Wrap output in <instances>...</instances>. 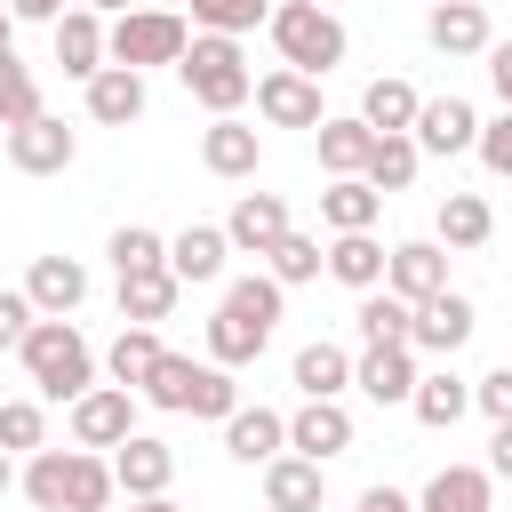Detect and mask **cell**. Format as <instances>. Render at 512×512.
<instances>
[{
  "instance_id": "7bdbcfd3",
  "label": "cell",
  "mask_w": 512,
  "mask_h": 512,
  "mask_svg": "<svg viewBox=\"0 0 512 512\" xmlns=\"http://www.w3.org/2000/svg\"><path fill=\"white\" fill-rule=\"evenodd\" d=\"M224 304H240V312H256V320H272V328H280V312H288V288H280L272 272H248V280H232V288H224Z\"/></svg>"
},
{
  "instance_id": "816d5d0a",
  "label": "cell",
  "mask_w": 512,
  "mask_h": 512,
  "mask_svg": "<svg viewBox=\"0 0 512 512\" xmlns=\"http://www.w3.org/2000/svg\"><path fill=\"white\" fill-rule=\"evenodd\" d=\"M112 512H184L176 496H128V504H112Z\"/></svg>"
},
{
  "instance_id": "484cf974",
  "label": "cell",
  "mask_w": 512,
  "mask_h": 512,
  "mask_svg": "<svg viewBox=\"0 0 512 512\" xmlns=\"http://www.w3.org/2000/svg\"><path fill=\"white\" fill-rule=\"evenodd\" d=\"M488 232H496V208L480 192H448L440 216H432V240L440 248H488Z\"/></svg>"
},
{
  "instance_id": "7dc6e473",
  "label": "cell",
  "mask_w": 512,
  "mask_h": 512,
  "mask_svg": "<svg viewBox=\"0 0 512 512\" xmlns=\"http://www.w3.org/2000/svg\"><path fill=\"white\" fill-rule=\"evenodd\" d=\"M480 56H488V88H496V104L512 112V40H488Z\"/></svg>"
},
{
  "instance_id": "e575fe53",
  "label": "cell",
  "mask_w": 512,
  "mask_h": 512,
  "mask_svg": "<svg viewBox=\"0 0 512 512\" xmlns=\"http://www.w3.org/2000/svg\"><path fill=\"white\" fill-rule=\"evenodd\" d=\"M160 352H168V344H160L152 328H136V320H128V328L112 336V352H104V368H112V384H128V392H136V384L152 376V360H160Z\"/></svg>"
},
{
  "instance_id": "7c38bea8",
  "label": "cell",
  "mask_w": 512,
  "mask_h": 512,
  "mask_svg": "<svg viewBox=\"0 0 512 512\" xmlns=\"http://www.w3.org/2000/svg\"><path fill=\"white\" fill-rule=\"evenodd\" d=\"M24 296H32L40 320H72V312L88 304V264H80V256H32Z\"/></svg>"
},
{
  "instance_id": "11a10c76",
  "label": "cell",
  "mask_w": 512,
  "mask_h": 512,
  "mask_svg": "<svg viewBox=\"0 0 512 512\" xmlns=\"http://www.w3.org/2000/svg\"><path fill=\"white\" fill-rule=\"evenodd\" d=\"M8 488H16V464H8V448H0V496H8Z\"/></svg>"
},
{
  "instance_id": "5bb4252c",
  "label": "cell",
  "mask_w": 512,
  "mask_h": 512,
  "mask_svg": "<svg viewBox=\"0 0 512 512\" xmlns=\"http://www.w3.org/2000/svg\"><path fill=\"white\" fill-rule=\"evenodd\" d=\"M352 384H360L376 408H408V392H416V344H368V352L352 360Z\"/></svg>"
},
{
  "instance_id": "f5cc1de1",
  "label": "cell",
  "mask_w": 512,
  "mask_h": 512,
  "mask_svg": "<svg viewBox=\"0 0 512 512\" xmlns=\"http://www.w3.org/2000/svg\"><path fill=\"white\" fill-rule=\"evenodd\" d=\"M8 48H16V16L0 8V56H8Z\"/></svg>"
},
{
  "instance_id": "ee69618b",
  "label": "cell",
  "mask_w": 512,
  "mask_h": 512,
  "mask_svg": "<svg viewBox=\"0 0 512 512\" xmlns=\"http://www.w3.org/2000/svg\"><path fill=\"white\" fill-rule=\"evenodd\" d=\"M472 152H480V168H488V176H504V184H512V112L480 120V144H472Z\"/></svg>"
},
{
  "instance_id": "b9f144b4",
  "label": "cell",
  "mask_w": 512,
  "mask_h": 512,
  "mask_svg": "<svg viewBox=\"0 0 512 512\" xmlns=\"http://www.w3.org/2000/svg\"><path fill=\"white\" fill-rule=\"evenodd\" d=\"M40 440H48L40 400H0V448H8V456H32Z\"/></svg>"
},
{
  "instance_id": "3957f363",
  "label": "cell",
  "mask_w": 512,
  "mask_h": 512,
  "mask_svg": "<svg viewBox=\"0 0 512 512\" xmlns=\"http://www.w3.org/2000/svg\"><path fill=\"white\" fill-rule=\"evenodd\" d=\"M16 352H24V376L40 384V400H80L96 384V352L72 320H32Z\"/></svg>"
},
{
  "instance_id": "277c9868",
  "label": "cell",
  "mask_w": 512,
  "mask_h": 512,
  "mask_svg": "<svg viewBox=\"0 0 512 512\" xmlns=\"http://www.w3.org/2000/svg\"><path fill=\"white\" fill-rule=\"evenodd\" d=\"M192 40V24L176 8H120L104 24V64H128V72H152V64H176Z\"/></svg>"
},
{
  "instance_id": "f546056e",
  "label": "cell",
  "mask_w": 512,
  "mask_h": 512,
  "mask_svg": "<svg viewBox=\"0 0 512 512\" xmlns=\"http://www.w3.org/2000/svg\"><path fill=\"white\" fill-rule=\"evenodd\" d=\"M344 384H352V352H344V344L320 336V344L296 352V392H304V400H344Z\"/></svg>"
},
{
  "instance_id": "681fc988",
  "label": "cell",
  "mask_w": 512,
  "mask_h": 512,
  "mask_svg": "<svg viewBox=\"0 0 512 512\" xmlns=\"http://www.w3.org/2000/svg\"><path fill=\"white\" fill-rule=\"evenodd\" d=\"M488 480H512V424H496L488 440Z\"/></svg>"
},
{
  "instance_id": "4dcf8cb0",
  "label": "cell",
  "mask_w": 512,
  "mask_h": 512,
  "mask_svg": "<svg viewBox=\"0 0 512 512\" xmlns=\"http://www.w3.org/2000/svg\"><path fill=\"white\" fill-rule=\"evenodd\" d=\"M416 104H424V96H416L408 80H392V72L360 88V120H368L376 136H400V128H416Z\"/></svg>"
},
{
  "instance_id": "74e56055",
  "label": "cell",
  "mask_w": 512,
  "mask_h": 512,
  "mask_svg": "<svg viewBox=\"0 0 512 512\" xmlns=\"http://www.w3.org/2000/svg\"><path fill=\"white\" fill-rule=\"evenodd\" d=\"M192 376H200V360H184V352H160V360H152V376L136 384V400H152V408H176V416H184V400H192Z\"/></svg>"
},
{
  "instance_id": "4316f807",
  "label": "cell",
  "mask_w": 512,
  "mask_h": 512,
  "mask_svg": "<svg viewBox=\"0 0 512 512\" xmlns=\"http://www.w3.org/2000/svg\"><path fill=\"white\" fill-rule=\"evenodd\" d=\"M408 408H416V424H432V432H448V424H464V408H472V384H464L456 368H432V376H416V392H408Z\"/></svg>"
},
{
  "instance_id": "6da1fadb",
  "label": "cell",
  "mask_w": 512,
  "mask_h": 512,
  "mask_svg": "<svg viewBox=\"0 0 512 512\" xmlns=\"http://www.w3.org/2000/svg\"><path fill=\"white\" fill-rule=\"evenodd\" d=\"M264 32H272L280 64H288V72H312V80H328V72L344 64V48H352V32L336 24V8H320V0H280V8L264 16Z\"/></svg>"
},
{
  "instance_id": "5b68a950",
  "label": "cell",
  "mask_w": 512,
  "mask_h": 512,
  "mask_svg": "<svg viewBox=\"0 0 512 512\" xmlns=\"http://www.w3.org/2000/svg\"><path fill=\"white\" fill-rule=\"evenodd\" d=\"M472 328H480V312H472V296H456V288H440V296L408 304V344H416V352L456 360V352L472 344Z\"/></svg>"
},
{
  "instance_id": "e0dca14e",
  "label": "cell",
  "mask_w": 512,
  "mask_h": 512,
  "mask_svg": "<svg viewBox=\"0 0 512 512\" xmlns=\"http://www.w3.org/2000/svg\"><path fill=\"white\" fill-rule=\"evenodd\" d=\"M424 40H432L440 56H480L496 32H488V8H480V0H432V16H424Z\"/></svg>"
},
{
  "instance_id": "4fadbf2b",
  "label": "cell",
  "mask_w": 512,
  "mask_h": 512,
  "mask_svg": "<svg viewBox=\"0 0 512 512\" xmlns=\"http://www.w3.org/2000/svg\"><path fill=\"white\" fill-rule=\"evenodd\" d=\"M168 480H176V448H168V440L128 432V440L112 448V488H120V496H168Z\"/></svg>"
},
{
  "instance_id": "f6af8a7d",
  "label": "cell",
  "mask_w": 512,
  "mask_h": 512,
  "mask_svg": "<svg viewBox=\"0 0 512 512\" xmlns=\"http://www.w3.org/2000/svg\"><path fill=\"white\" fill-rule=\"evenodd\" d=\"M472 408H480L488 424H512V360H504V368H488V376L472 384Z\"/></svg>"
},
{
  "instance_id": "ab89813d",
  "label": "cell",
  "mask_w": 512,
  "mask_h": 512,
  "mask_svg": "<svg viewBox=\"0 0 512 512\" xmlns=\"http://www.w3.org/2000/svg\"><path fill=\"white\" fill-rule=\"evenodd\" d=\"M232 408H240V384H232V368L200 360V376H192V400H184V416H208V424H224Z\"/></svg>"
},
{
  "instance_id": "83f0119b",
  "label": "cell",
  "mask_w": 512,
  "mask_h": 512,
  "mask_svg": "<svg viewBox=\"0 0 512 512\" xmlns=\"http://www.w3.org/2000/svg\"><path fill=\"white\" fill-rule=\"evenodd\" d=\"M416 512H488V472L480 464H440L416 496Z\"/></svg>"
},
{
  "instance_id": "8992f818",
  "label": "cell",
  "mask_w": 512,
  "mask_h": 512,
  "mask_svg": "<svg viewBox=\"0 0 512 512\" xmlns=\"http://www.w3.org/2000/svg\"><path fill=\"white\" fill-rule=\"evenodd\" d=\"M72 160H80V136L56 112H32L24 128H8V168L16 176H64Z\"/></svg>"
},
{
  "instance_id": "ffe728a7",
  "label": "cell",
  "mask_w": 512,
  "mask_h": 512,
  "mask_svg": "<svg viewBox=\"0 0 512 512\" xmlns=\"http://www.w3.org/2000/svg\"><path fill=\"white\" fill-rule=\"evenodd\" d=\"M80 88H88V120H96V128H128V120H144V72L104 64V72L80 80Z\"/></svg>"
},
{
  "instance_id": "cb8c5ba5",
  "label": "cell",
  "mask_w": 512,
  "mask_h": 512,
  "mask_svg": "<svg viewBox=\"0 0 512 512\" xmlns=\"http://www.w3.org/2000/svg\"><path fill=\"white\" fill-rule=\"evenodd\" d=\"M376 216H384V192L368 176H328V192H320V224L328 232H376Z\"/></svg>"
},
{
  "instance_id": "44dd1931",
  "label": "cell",
  "mask_w": 512,
  "mask_h": 512,
  "mask_svg": "<svg viewBox=\"0 0 512 512\" xmlns=\"http://www.w3.org/2000/svg\"><path fill=\"white\" fill-rule=\"evenodd\" d=\"M224 256H232L224 224H184V232L168 240V272H176L184 288H200V280H224Z\"/></svg>"
},
{
  "instance_id": "9a60e30c",
  "label": "cell",
  "mask_w": 512,
  "mask_h": 512,
  "mask_svg": "<svg viewBox=\"0 0 512 512\" xmlns=\"http://www.w3.org/2000/svg\"><path fill=\"white\" fill-rule=\"evenodd\" d=\"M288 448L312 456V464L344 456V448H352V408H344V400H304V408L288 416Z\"/></svg>"
},
{
  "instance_id": "8d00e7d4",
  "label": "cell",
  "mask_w": 512,
  "mask_h": 512,
  "mask_svg": "<svg viewBox=\"0 0 512 512\" xmlns=\"http://www.w3.org/2000/svg\"><path fill=\"white\" fill-rule=\"evenodd\" d=\"M352 328H360V344H408V304L392 288H368L360 312H352Z\"/></svg>"
},
{
  "instance_id": "603a6c76",
  "label": "cell",
  "mask_w": 512,
  "mask_h": 512,
  "mask_svg": "<svg viewBox=\"0 0 512 512\" xmlns=\"http://www.w3.org/2000/svg\"><path fill=\"white\" fill-rule=\"evenodd\" d=\"M320 464L312 456H296V448H280L272 464H264V504L272 512H320Z\"/></svg>"
},
{
  "instance_id": "9f6ffc18",
  "label": "cell",
  "mask_w": 512,
  "mask_h": 512,
  "mask_svg": "<svg viewBox=\"0 0 512 512\" xmlns=\"http://www.w3.org/2000/svg\"><path fill=\"white\" fill-rule=\"evenodd\" d=\"M320 8H328V0H320Z\"/></svg>"
},
{
  "instance_id": "60d3db41",
  "label": "cell",
  "mask_w": 512,
  "mask_h": 512,
  "mask_svg": "<svg viewBox=\"0 0 512 512\" xmlns=\"http://www.w3.org/2000/svg\"><path fill=\"white\" fill-rule=\"evenodd\" d=\"M272 16V0H192V32H256Z\"/></svg>"
},
{
  "instance_id": "836d02e7",
  "label": "cell",
  "mask_w": 512,
  "mask_h": 512,
  "mask_svg": "<svg viewBox=\"0 0 512 512\" xmlns=\"http://www.w3.org/2000/svg\"><path fill=\"white\" fill-rule=\"evenodd\" d=\"M176 288H184V280H176L168 264H160V272H128V280H120V320H136V328L168 320V312H176Z\"/></svg>"
},
{
  "instance_id": "d590c367",
  "label": "cell",
  "mask_w": 512,
  "mask_h": 512,
  "mask_svg": "<svg viewBox=\"0 0 512 512\" xmlns=\"http://www.w3.org/2000/svg\"><path fill=\"white\" fill-rule=\"evenodd\" d=\"M104 256H112V272L128 280V272H160V264H168V240H160L152 224H120V232L104 240Z\"/></svg>"
},
{
  "instance_id": "f35d334b",
  "label": "cell",
  "mask_w": 512,
  "mask_h": 512,
  "mask_svg": "<svg viewBox=\"0 0 512 512\" xmlns=\"http://www.w3.org/2000/svg\"><path fill=\"white\" fill-rule=\"evenodd\" d=\"M32 112H48L40 104V80H32V64H16V48L0 56V128H24Z\"/></svg>"
},
{
  "instance_id": "bcb514c9",
  "label": "cell",
  "mask_w": 512,
  "mask_h": 512,
  "mask_svg": "<svg viewBox=\"0 0 512 512\" xmlns=\"http://www.w3.org/2000/svg\"><path fill=\"white\" fill-rule=\"evenodd\" d=\"M32 320H40V312H32V296H24V288H0V352H16Z\"/></svg>"
},
{
  "instance_id": "ba28073f",
  "label": "cell",
  "mask_w": 512,
  "mask_h": 512,
  "mask_svg": "<svg viewBox=\"0 0 512 512\" xmlns=\"http://www.w3.org/2000/svg\"><path fill=\"white\" fill-rule=\"evenodd\" d=\"M248 96H256V112H264L272 128H320V120H328V112H320V80H312V72H288V64L264 72Z\"/></svg>"
},
{
  "instance_id": "d6986e66",
  "label": "cell",
  "mask_w": 512,
  "mask_h": 512,
  "mask_svg": "<svg viewBox=\"0 0 512 512\" xmlns=\"http://www.w3.org/2000/svg\"><path fill=\"white\" fill-rule=\"evenodd\" d=\"M288 448V416L280 408H232L224 416V456L232 464H272Z\"/></svg>"
},
{
  "instance_id": "9c48e42d",
  "label": "cell",
  "mask_w": 512,
  "mask_h": 512,
  "mask_svg": "<svg viewBox=\"0 0 512 512\" xmlns=\"http://www.w3.org/2000/svg\"><path fill=\"white\" fill-rule=\"evenodd\" d=\"M408 136H416V152H440V160H456V152H472V144H480V112H472L464 96H424Z\"/></svg>"
},
{
  "instance_id": "7402d4cb",
  "label": "cell",
  "mask_w": 512,
  "mask_h": 512,
  "mask_svg": "<svg viewBox=\"0 0 512 512\" xmlns=\"http://www.w3.org/2000/svg\"><path fill=\"white\" fill-rule=\"evenodd\" d=\"M264 344H272V320H256L240 304H216V320H208V360L216 368H248Z\"/></svg>"
},
{
  "instance_id": "f907efd6",
  "label": "cell",
  "mask_w": 512,
  "mask_h": 512,
  "mask_svg": "<svg viewBox=\"0 0 512 512\" xmlns=\"http://www.w3.org/2000/svg\"><path fill=\"white\" fill-rule=\"evenodd\" d=\"M360 512H416V496H400V488H360Z\"/></svg>"
},
{
  "instance_id": "30bf717a",
  "label": "cell",
  "mask_w": 512,
  "mask_h": 512,
  "mask_svg": "<svg viewBox=\"0 0 512 512\" xmlns=\"http://www.w3.org/2000/svg\"><path fill=\"white\" fill-rule=\"evenodd\" d=\"M256 160H264V136H256L240 112H216V120L200 128V168H208V176L240 184V176H256Z\"/></svg>"
},
{
  "instance_id": "d4e9b609",
  "label": "cell",
  "mask_w": 512,
  "mask_h": 512,
  "mask_svg": "<svg viewBox=\"0 0 512 512\" xmlns=\"http://www.w3.org/2000/svg\"><path fill=\"white\" fill-rule=\"evenodd\" d=\"M328 280H344L352 296L384 288V240H376V232H336V240H328Z\"/></svg>"
},
{
  "instance_id": "ac0fdd59",
  "label": "cell",
  "mask_w": 512,
  "mask_h": 512,
  "mask_svg": "<svg viewBox=\"0 0 512 512\" xmlns=\"http://www.w3.org/2000/svg\"><path fill=\"white\" fill-rule=\"evenodd\" d=\"M48 32H56L64 80H96V72H104V16H96V8H64Z\"/></svg>"
},
{
  "instance_id": "52a82bcc",
  "label": "cell",
  "mask_w": 512,
  "mask_h": 512,
  "mask_svg": "<svg viewBox=\"0 0 512 512\" xmlns=\"http://www.w3.org/2000/svg\"><path fill=\"white\" fill-rule=\"evenodd\" d=\"M136 432V392L128 384H88L72 400V448H120Z\"/></svg>"
},
{
  "instance_id": "8fae6325",
  "label": "cell",
  "mask_w": 512,
  "mask_h": 512,
  "mask_svg": "<svg viewBox=\"0 0 512 512\" xmlns=\"http://www.w3.org/2000/svg\"><path fill=\"white\" fill-rule=\"evenodd\" d=\"M384 288H392L400 304L440 296V288H448V248H440V240H400V248H384Z\"/></svg>"
},
{
  "instance_id": "db71d44e",
  "label": "cell",
  "mask_w": 512,
  "mask_h": 512,
  "mask_svg": "<svg viewBox=\"0 0 512 512\" xmlns=\"http://www.w3.org/2000/svg\"><path fill=\"white\" fill-rule=\"evenodd\" d=\"M80 8H96V16H104V8H112V16H120V8H136V0H80Z\"/></svg>"
},
{
  "instance_id": "f1b7e54d",
  "label": "cell",
  "mask_w": 512,
  "mask_h": 512,
  "mask_svg": "<svg viewBox=\"0 0 512 512\" xmlns=\"http://www.w3.org/2000/svg\"><path fill=\"white\" fill-rule=\"evenodd\" d=\"M416 168H424V152H416V136H408V128H400V136H376V144H368V160H360V176H368L384 200H392V192H408V184H416Z\"/></svg>"
},
{
  "instance_id": "1f68e13d",
  "label": "cell",
  "mask_w": 512,
  "mask_h": 512,
  "mask_svg": "<svg viewBox=\"0 0 512 512\" xmlns=\"http://www.w3.org/2000/svg\"><path fill=\"white\" fill-rule=\"evenodd\" d=\"M312 136H320V168H328V176H360V160H368V144H376V128H368L360 112H344V120H320Z\"/></svg>"
},
{
  "instance_id": "c3c4849f",
  "label": "cell",
  "mask_w": 512,
  "mask_h": 512,
  "mask_svg": "<svg viewBox=\"0 0 512 512\" xmlns=\"http://www.w3.org/2000/svg\"><path fill=\"white\" fill-rule=\"evenodd\" d=\"M0 8H8L16 24H56V16H64V0H0Z\"/></svg>"
},
{
  "instance_id": "d6a6232c",
  "label": "cell",
  "mask_w": 512,
  "mask_h": 512,
  "mask_svg": "<svg viewBox=\"0 0 512 512\" xmlns=\"http://www.w3.org/2000/svg\"><path fill=\"white\" fill-rule=\"evenodd\" d=\"M264 272H272L280 288H304V280H320V272H328V248H320L312 232H296V224H288V232L264 248Z\"/></svg>"
},
{
  "instance_id": "2e32d148",
  "label": "cell",
  "mask_w": 512,
  "mask_h": 512,
  "mask_svg": "<svg viewBox=\"0 0 512 512\" xmlns=\"http://www.w3.org/2000/svg\"><path fill=\"white\" fill-rule=\"evenodd\" d=\"M280 232H288V200H280V192H240V200H232V216H224L232 256H264Z\"/></svg>"
},
{
  "instance_id": "7a4b0ae2",
  "label": "cell",
  "mask_w": 512,
  "mask_h": 512,
  "mask_svg": "<svg viewBox=\"0 0 512 512\" xmlns=\"http://www.w3.org/2000/svg\"><path fill=\"white\" fill-rule=\"evenodd\" d=\"M176 80H184V96L208 104V112H240L248 88H256V72H248V56H240L232 32H192L184 56H176Z\"/></svg>"
}]
</instances>
